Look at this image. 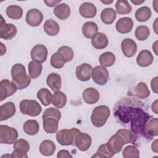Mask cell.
Returning a JSON list of instances; mask_svg holds the SVG:
<instances>
[{
  "label": "cell",
  "instance_id": "1",
  "mask_svg": "<svg viewBox=\"0 0 158 158\" xmlns=\"http://www.w3.org/2000/svg\"><path fill=\"white\" fill-rule=\"evenodd\" d=\"M12 82L15 84L18 89L28 87L31 83V77L27 75L25 68L21 64L14 65L11 69Z\"/></svg>",
  "mask_w": 158,
  "mask_h": 158
},
{
  "label": "cell",
  "instance_id": "2",
  "mask_svg": "<svg viewBox=\"0 0 158 158\" xmlns=\"http://www.w3.org/2000/svg\"><path fill=\"white\" fill-rule=\"evenodd\" d=\"M110 115V110L109 107L105 105H101L96 107L92 111L91 121L93 126L99 128L104 126Z\"/></svg>",
  "mask_w": 158,
  "mask_h": 158
},
{
  "label": "cell",
  "instance_id": "3",
  "mask_svg": "<svg viewBox=\"0 0 158 158\" xmlns=\"http://www.w3.org/2000/svg\"><path fill=\"white\" fill-rule=\"evenodd\" d=\"M20 110L22 114L31 117H36L40 115L42 111L40 104L35 100L24 99L20 102Z\"/></svg>",
  "mask_w": 158,
  "mask_h": 158
},
{
  "label": "cell",
  "instance_id": "4",
  "mask_svg": "<svg viewBox=\"0 0 158 158\" xmlns=\"http://www.w3.org/2000/svg\"><path fill=\"white\" fill-rule=\"evenodd\" d=\"M18 136V131L15 128L4 125H0V143L1 144H14Z\"/></svg>",
  "mask_w": 158,
  "mask_h": 158
},
{
  "label": "cell",
  "instance_id": "5",
  "mask_svg": "<svg viewBox=\"0 0 158 158\" xmlns=\"http://www.w3.org/2000/svg\"><path fill=\"white\" fill-rule=\"evenodd\" d=\"M80 130L72 128L70 130L62 129L56 133L57 141L62 146H70L74 143L75 136Z\"/></svg>",
  "mask_w": 158,
  "mask_h": 158
},
{
  "label": "cell",
  "instance_id": "6",
  "mask_svg": "<svg viewBox=\"0 0 158 158\" xmlns=\"http://www.w3.org/2000/svg\"><path fill=\"white\" fill-rule=\"evenodd\" d=\"M93 80L99 85H104L109 79V72L106 67L98 65L93 69L91 73Z\"/></svg>",
  "mask_w": 158,
  "mask_h": 158
},
{
  "label": "cell",
  "instance_id": "7",
  "mask_svg": "<svg viewBox=\"0 0 158 158\" xmlns=\"http://www.w3.org/2000/svg\"><path fill=\"white\" fill-rule=\"evenodd\" d=\"M14 83L7 79H3L0 81V101H2L7 98L13 95L17 90Z\"/></svg>",
  "mask_w": 158,
  "mask_h": 158
},
{
  "label": "cell",
  "instance_id": "8",
  "mask_svg": "<svg viewBox=\"0 0 158 158\" xmlns=\"http://www.w3.org/2000/svg\"><path fill=\"white\" fill-rule=\"evenodd\" d=\"M13 148L14 149L11 156L12 157H28L27 153L30 150L29 143L23 139H19L14 143Z\"/></svg>",
  "mask_w": 158,
  "mask_h": 158
},
{
  "label": "cell",
  "instance_id": "9",
  "mask_svg": "<svg viewBox=\"0 0 158 158\" xmlns=\"http://www.w3.org/2000/svg\"><path fill=\"white\" fill-rule=\"evenodd\" d=\"M91 137L89 135L81 132L80 130L76 134L74 139V144L81 151H86L91 145Z\"/></svg>",
  "mask_w": 158,
  "mask_h": 158
},
{
  "label": "cell",
  "instance_id": "10",
  "mask_svg": "<svg viewBox=\"0 0 158 158\" xmlns=\"http://www.w3.org/2000/svg\"><path fill=\"white\" fill-rule=\"evenodd\" d=\"M0 23V38L5 40H10L14 38L17 33V27L13 23H6L1 17Z\"/></svg>",
  "mask_w": 158,
  "mask_h": 158
},
{
  "label": "cell",
  "instance_id": "11",
  "mask_svg": "<svg viewBox=\"0 0 158 158\" xmlns=\"http://www.w3.org/2000/svg\"><path fill=\"white\" fill-rule=\"evenodd\" d=\"M30 56L33 61L40 64L43 63L46 60L48 57L47 48L43 44H36L31 49Z\"/></svg>",
  "mask_w": 158,
  "mask_h": 158
},
{
  "label": "cell",
  "instance_id": "12",
  "mask_svg": "<svg viewBox=\"0 0 158 158\" xmlns=\"http://www.w3.org/2000/svg\"><path fill=\"white\" fill-rule=\"evenodd\" d=\"M125 144L123 138L117 133L112 136L106 143L108 150L113 155L120 152L123 146Z\"/></svg>",
  "mask_w": 158,
  "mask_h": 158
},
{
  "label": "cell",
  "instance_id": "13",
  "mask_svg": "<svg viewBox=\"0 0 158 158\" xmlns=\"http://www.w3.org/2000/svg\"><path fill=\"white\" fill-rule=\"evenodd\" d=\"M43 20V15L37 9H31L27 12L25 21L30 26L37 27L41 23Z\"/></svg>",
  "mask_w": 158,
  "mask_h": 158
},
{
  "label": "cell",
  "instance_id": "14",
  "mask_svg": "<svg viewBox=\"0 0 158 158\" xmlns=\"http://www.w3.org/2000/svg\"><path fill=\"white\" fill-rule=\"evenodd\" d=\"M92 66L87 63L82 64L77 67L75 74L77 78L81 81H88L91 76Z\"/></svg>",
  "mask_w": 158,
  "mask_h": 158
},
{
  "label": "cell",
  "instance_id": "15",
  "mask_svg": "<svg viewBox=\"0 0 158 158\" xmlns=\"http://www.w3.org/2000/svg\"><path fill=\"white\" fill-rule=\"evenodd\" d=\"M121 49L125 56L131 57L137 51V44L133 40L127 38L121 43Z\"/></svg>",
  "mask_w": 158,
  "mask_h": 158
},
{
  "label": "cell",
  "instance_id": "16",
  "mask_svg": "<svg viewBox=\"0 0 158 158\" xmlns=\"http://www.w3.org/2000/svg\"><path fill=\"white\" fill-rule=\"evenodd\" d=\"M158 135V119L152 118L149 119L146 123L144 129V136L146 138L152 139Z\"/></svg>",
  "mask_w": 158,
  "mask_h": 158
},
{
  "label": "cell",
  "instance_id": "17",
  "mask_svg": "<svg viewBox=\"0 0 158 158\" xmlns=\"http://www.w3.org/2000/svg\"><path fill=\"white\" fill-rule=\"evenodd\" d=\"M133 27V21L130 17H122L118 19L115 24L117 31L122 34L130 33Z\"/></svg>",
  "mask_w": 158,
  "mask_h": 158
},
{
  "label": "cell",
  "instance_id": "18",
  "mask_svg": "<svg viewBox=\"0 0 158 158\" xmlns=\"http://www.w3.org/2000/svg\"><path fill=\"white\" fill-rule=\"evenodd\" d=\"M15 104L12 102H7L0 106V121L6 120L15 114Z\"/></svg>",
  "mask_w": 158,
  "mask_h": 158
},
{
  "label": "cell",
  "instance_id": "19",
  "mask_svg": "<svg viewBox=\"0 0 158 158\" xmlns=\"http://www.w3.org/2000/svg\"><path fill=\"white\" fill-rule=\"evenodd\" d=\"M154 60V57L151 51L144 49L139 52L136 57V63L138 65L143 67L149 66Z\"/></svg>",
  "mask_w": 158,
  "mask_h": 158
},
{
  "label": "cell",
  "instance_id": "20",
  "mask_svg": "<svg viewBox=\"0 0 158 158\" xmlns=\"http://www.w3.org/2000/svg\"><path fill=\"white\" fill-rule=\"evenodd\" d=\"M80 15L86 19H91L95 17L97 13V9L95 5L89 2L82 3L79 8Z\"/></svg>",
  "mask_w": 158,
  "mask_h": 158
},
{
  "label": "cell",
  "instance_id": "21",
  "mask_svg": "<svg viewBox=\"0 0 158 158\" xmlns=\"http://www.w3.org/2000/svg\"><path fill=\"white\" fill-rule=\"evenodd\" d=\"M99 93L94 88H87L82 94L83 101L88 104H93L96 103L99 99Z\"/></svg>",
  "mask_w": 158,
  "mask_h": 158
},
{
  "label": "cell",
  "instance_id": "22",
  "mask_svg": "<svg viewBox=\"0 0 158 158\" xmlns=\"http://www.w3.org/2000/svg\"><path fill=\"white\" fill-rule=\"evenodd\" d=\"M109 41L107 36L101 32L97 33L91 38L92 46L97 49H102L108 45Z\"/></svg>",
  "mask_w": 158,
  "mask_h": 158
},
{
  "label": "cell",
  "instance_id": "23",
  "mask_svg": "<svg viewBox=\"0 0 158 158\" xmlns=\"http://www.w3.org/2000/svg\"><path fill=\"white\" fill-rule=\"evenodd\" d=\"M55 16L59 20H64L67 19L70 15V8L66 3L59 4L53 10Z\"/></svg>",
  "mask_w": 158,
  "mask_h": 158
},
{
  "label": "cell",
  "instance_id": "24",
  "mask_svg": "<svg viewBox=\"0 0 158 158\" xmlns=\"http://www.w3.org/2000/svg\"><path fill=\"white\" fill-rule=\"evenodd\" d=\"M46 83L48 86L54 92L59 91L62 84L61 77L56 73H51L47 77Z\"/></svg>",
  "mask_w": 158,
  "mask_h": 158
},
{
  "label": "cell",
  "instance_id": "25",
  "mask_svg": "<svg viewBox=\"0 0 158 158\" xmlns=\"http://www.w3.org/2000/svg\"><path fill=\"white\" fill-rule=\"evenodd\" d=\"M58 120L53 117H46L43 118V127L47 133L53 134L57 131Z\"/></svg>",
  "mask_w": 158,
  "mask_h": 158
},
{
  "label": "cell",
  "instance_id": "26",
  "mask_svg": "<svg viewBox=\"0 0 158 158\" xmlns=\"http://www.w3.org/2000/svg\"><path fill=\"white\" fill-rule=\"evenodd\" d=\"M40 153L44 156H51L56 151L54 143L49 139H46L41 142L39 148Z\"/></svg>",
  "mask_w": 158,
  "mask_h": 158
},
{
  "label": "cell",
  "instance_id": "27",
  "mask_svg": "<svg viewBox=\"0 0 158 158\" xmlns=\"http://www.w3.org/2000/svg\"><path fill=\"white\" fill-rule=\"evenodd\" d=\"M98 31V27L96 23L94 22H85L81 28V31L83 36L86 38H91L94 36Z\"/></svg>",
  "mask_w": 158,
  "mask_h": 158
},
{
  "label": "cell",
  "instance_id": "28",
  "mask_svg": "<svg viewBox=\"0 0 158 158\" xmlns=\"http://www.w3.org/2000/svg\"><path fill=\"white\" fill-rule=\"evenodd\" d=\"M116 17L115 10L110 7L104 9L101 13V20L106 25L112 24L115 20Z\"/></svg>",
  "mask_w": 158,
  "mask_h": 158
},
{
  "label": "cell",
  "instance_id": "29",
  "mask_svg": "<svg viewBox=\"0 0 158 158\" xmlns=\"http://www.w3.org/2000/svg\"><path fill=\"white\" fill-rule=\"evenodd\" d=\"M43 29L45 33L49 36H56L57 35L60 30L59 24L54 20L48 19L47 20L44 25Z\"/></svg>",
  "mask_w": 158,
  "mask_h": 158
},
{
  "label": "cell",
  "instance_id": "30",
  "mask_svg": "<svg viewBox=\"0 0 158 158\" xmlns=\"http://www.w3.org/2000/svg\"><path fill=\"white\" fill-rule=\"evenodd\" d=\"M23 129L26 134L33 136L38 133L40 125L38 122L35 120H28L24 122Z\"/></svg>",
  "mask_w": 158,
  "mask_h": 158
},
{
  "label": "cell",
  "instance_id": "31",
  "mask_svg": "<svg viewBox=\"0 0 158 158\" xmlns=\"http://www.w3.org/2000/svg\"><path fill=\"white\" fill-rule=\"evenodd\" d=\"M152 15V12L151 9L147 6H143L138 9H137L135 12V18L136 19L140 22H144L148 20Z\"/></svg>",
  "mask_w": 158,
  "mask_h": 158
},
{
  "label": "cell",
  "instance_id": "32",
  "mask_svg": "<svg viewBox=\"0 0 158 158\" xmlns=\"http://www.w3.org/2000/svg\"><path fill=\"white\" fill-rule=\"evenodd\" d=\"M52 102L54 107L57 109H61L66 104L67 96L63 92L60 91H56L52 96Z\"/></svg>",
  "mask_w": 158,
  "mask_h": 158
},
{
  "label": "cell",
  "instance_id": "33",
  "mask_svg": "<svg viewBox=\"0 0 158 158\" xmlns=\"http://www.w3.org/2000/svg\"><path fill=\"white\" fill-rule=\"evenodd\" d=\"M6 13L9 18L14 20H18L22 17L23 9L19 6L10 5L7 7Z\"/></svg>",
  "mask_w": 158,
  "mask_h": 158
},
{
  "label": "cell",
  "instance_id": "34",
  "mask_svg": "<svg viewBox=\"0 0 158 158\" xmlns=\"http://www.w3.org/2000/svg\"><path fill=\"white\" fill-rule=\"evenodd\" d=\"M37 97L44 106H49L52 100V95L47 88H41L37 93Z\"/></svg>",
  "mask_w": 158,
  "mask_h": 158
},
{
  "label": "cell",
  "instance_id": "35",
  "mask_svg": "<svg viewBox=\"0 0 158 158\" xmlns=\"http://www.w3.org/2000/svg\"><path fill=\"white\" fill-rule=\"evenodd\" d=\"M100 64L104 67H111L115 61V56L111 52H105L100 55L99 57Z\"/></svg>",
  "mask_w": 158,
  "mask_h": 158
},
{
  "label": "cell",
  "instance_id": "36",
  "mask_svg": "<svg viewBox=\"0 0 158 158\" xmlns=\"http://www.w3.org/2000/svg\"><path fill=\"white\" fill-rule=\"evenodd\" d=\"M28 72H29V76L33 78V79H36L38 78L43 69V66L40 63H38L35 61H30L28 63Z\"/></svg>",
  "mask_w": 158,
  "mask_h": 158
},
{
  "label": "cell",
  "instance_id": "37",
  "mask_svg": "<svg viewBox=\"0 0 158 158\" xmlns=\"http://www.w3.org/2000/svg\"><path fill=\"white\" fill-rule=\"evenodd\" d=\"M135 92L136 96L141 99L147 98L150 95V91L148 89L147 85L144 82H139L135 89Z\"/></svg>",
  "mask_w": 158,
  "mask_h": 158
},
{
  "label": "cell",
  "instance_id": "38",
  "mask_svg": "<svg viewBox=\"0 0 158 158\" xmlns=\"http://www.w3.org/2000/svg\"><path fill=\"white\" fill-rule=\"evenodd\" d=\"M115 10L118 14L124 15L130 13L132 8L128 1L126 0H118L115 4Z\"/></svg>",
  "mask_w": 158,
  "mask_h": 158
},
{
  "label": "cell",
  "instance_id": "39",
  "mask_svg": "<svg viewBox=\"0 0 158 158\" xmlns=\"http://www.w3.org/2000/svg\"><path fill=\"white\" fill-rule=\"evenodd\" d=\"M65 62H66L63 56L58 52L54 53L51 57V65L55 69L62 68L64 66Z\"/></svg>",
  "mask_w": 158,
  "mask_h": 158
},
{
  "label": "cell",
  "instance_id": "40",
  "mask_svg": "<svg viewBox=\"0 0 158 158\" xmlns=\"http://www.w3.org/2000/svg\"><path fill=\"white\" fill-rule=\"evenodd\" d=\"M150 35V30L149 28L145 25L138 26L135 32V37L139 41H144L146 40Z\"/></svg>",
  "mask_w": 158,
  "mask_h": 158
},
{
  "label": "cell",
  "instance_id": "41",
  "mask_svg": "<svg viewBox=\"0 0 158 158\" xmlns=\"http://www.w3.org/2000/svg\"><path fill=\"white\" fill-rule=\"evenodd\" d=\"M122 156L124 158H138L139 157V151L136 146L128 145L123 149Z\"/></svg>",
  "mask_w": 158,
  "mask_h": 158
},
{
  "label": "cell",
  "instance_id": "42",
  "mask_svg": "<svg viewBox=\"0 0 158 158\" xmlns=\"http://www.w3.org/2000/svg\"><path fill=\"white\" fill-rule=\"evenodd\" d=\"M57 52L63 56L66 62H70L74 56V53L72 49L67 46H60L58 48Z\"/></svg>",
  "mask_w": 158,
  "mask_h": 158
},
{
  "label": "cell",
  "instance_id": "43",
  "mask_svg": "<svg viewBox=\"0 0 158 158\" xmlns=\"http://www.w3.org/2000/svg\"><path fill=\"white\" fill-rule=\"evenodd\" d=\"M114 155L108 150L106 143L100 145L95 153L91 157H112Z\"/></svg>",
  "mask_w": 158,
  "mask_h": 158
},
{
  "label": "cell",
  "instance_id": "44",
  "mask_svg": "<svg viewBox=\"0 0 158 158\" xmlns=\"http://www.w3.org/2000/svg\"><path fill=\"white\" fill-rule=\"evenodd\" d=\"M42 117L43 118L46 117H53L59 121L61 118V112L57 109L54 107H49L44 111Z\"/></svg>",
  "mask_w": 158,
  "mask_h": 158
},
{
  "label": "cell",
  "instance_id": "45",
  "mask_svg": "<svg viewBox=\"0 0 158 158\" xmlns=\"http://www.w3.org/2000/svg\"><path fill=\"white\" fill-rule=\"evenodd\" d=\"M116 133L119 135L123 138L125 144L131 143L133 140L132 133L127 129H120L117 131Z\"/></svg>",
  "mask_w": 158,
  "mask_h": 158
},
{
  "label": "cell",
  "instance_id": "46",
  "mask_svg": "<svg viewBox=\"0 0 158 158\" xmlns=\"http://www.w3.org/2000/svg\"><path fill=\"white\" fill-rule=\"evenodd\" d=\"M57 157L58 158H64V157H73V156L70 154L69 151L65 149H62L57 152Z\"/></svg>",
  "mask_w": 158,
  "mask_h": 158
},
{
  "label": "cell",
  "instance_id": "47",
  "mask_svg": "<svg viewBox=\"0 0 158 158\" xmlns=\"http://www.w3.org/2000/svg\"><path fill=\"white\" fill-rule=\"evenodd\" d=\"M157 78H158L157 77L153 78L151 82V86L152 90L155 93H157Z\"/></svg>",
  "mask_w": 158,
  "mask_h": 158
},
{
  "label": "cell",
  "instance_id": "48",
  "mask_svg": "<svg viewBox=\"0 0 158 158\" xmlns=\"http://www.w3.org/2000/svg\"><path fill=\"white\" fill-rule=\"evenodd\" d=\"M61 2L60 0L59 1H44V2L46 4L48 7H54L56 5H58L59 3Z\"/></svg>",
  "mask_w": 158,
  "mask_h": 158
},
{
  "label": "cell",
  "instance_id": "49",
  "mask_svg": "<svg viewBox=\"0 0 158 158\" xmlns=\"http://www.w3.org/2000/svg\"><path fill=\"white\" fill-rule=\"evenodd\" d=\"M151 148L152 151H154L156 153L158 152V146H157V139H156L151 144Z\"/></svg>",
  "mask_w": 158,
  "mask_h": 158
},
{
  "label": "cell",
  "instance_id": "50",
  "mask_svg": "<svg viewBox=\"0 0 158 158\" xmlns=\"http://www.w3.org/2000/svg\"><path fill=\"white\" fill-rule=\"evenodd\" d=\"M151 109L152 112H154L156 114H158V111H157V100H156L151 106Z\"/></svg>",
  "mask_w": 158,
  "mask_h": 158
},
{
  "label": "cell",
  "instance_id": "51",
  "mask_svg": "<svg viewBox=\"0 0 158 158\" xmlns=\"http://www.w3.org/2000/svg\"><path fill=\"white\" fill-rule=\"evenodd\" d=\"M144 2V1L143 0V1H131V2H132L133 4H135V5H136V6H137V5H140V4H141L142 3H143Z\"/></svg>",
  "mask_w": 158,
  "mask_h": 158
},
{
  "label": "cell",
  "instance_id": "52",
  "mask_svg": "<svg viewBox=\"0 0 158 158\" xmlns=\"http://www.w3.org/2000/svg\"><path fill=\"white\" fill-rule=\"evenodd\" d=\"M113 2V1H101V2L104 3V4H110Z\"/></svg>",
  "mask_w": 158,
  "mask_h": 158
}]
</instances>
